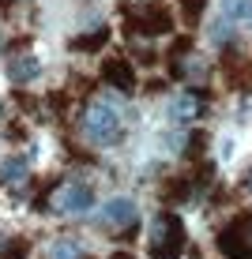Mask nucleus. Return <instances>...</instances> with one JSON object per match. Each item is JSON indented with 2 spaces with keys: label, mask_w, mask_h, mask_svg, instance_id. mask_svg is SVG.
<instances>
[{
  "label": "nucleus",
  "mask_w": 252,
  "mask_h": 259,
  "mask_svg": "<svg viewBox=\"0 0 252 259\" xmlns=\"http://www.w3.org/2000/svg\"><path fill=\"white\" fill-rule=\"evenodd\" d=\"M83 136L94 147H113L117 139L124 136V113L121 105L110 102V98H94L83 113Z\"/></svg>",
  "instance_id": "obj_1"
},
{
  "label": "nucleus",
  "mask_w": 252,
  "mask_h": 259,
  "mask_svg": "<svg viewBox=\"0 0 252 259\" xmlns=\"http://www.w3.org/2000/svg\"><path fill=\"white\" fill-rule=\"evenodd\" d=\"M151 259H177L185 252V222L173 210H162L151 222Z\"/></svg>",
  "instance_id": "obj_2"
},
{
  "label": "nucleus",
  "mask_w": 252,
  "mask_h": 259,
  "mask_svg": "<svg viewBox=\"0 0 252 259\" xmlns=\"http://www.w3.org/2000/svg\"><path fill=\"white\" fill-rule=\"evenodd\" d=\"M124 19H128V30L143 34V38H162V34L173 30V15L158 0H147V4H136V8L124 4Z\"/></svg>",
  "instance_id": "obj_3"
},
{
  "label": "nucleus",
  "mask_w": 252,
  "mask_h": 259,
  "mask_svg": "<svg viewBox=\"0 0 252 259\" xmlns=\"http://www.w3.org/2000/svg\"><path fill=\"white\" fill-rule=\"evenodd\" d=\"M219 252L226 259H252V214H237L219 233Z\"/></svg>",
  "instance_id": "obj_4"
},
{
  "label": "nucleus",
  "mask_w": 252,
  "mask_h": 259,
  "mask_svg": "<svg viewBox=\"0 0 252 259\" xmlns=\"http://www.w3.org/2000/svg\"><path fill=\"white\" fill-rule=\"evenodd\" d=\"M49 207L60 210V214H68V218H83V214L94 207V192H91V184H83V181H68V184L57 188V195H53Z\"/></svg>",
  "instance_id": "obj_5"
},
{
  "label": "nucleus",
  "mask_w": 252,
  "mask_h": 259,
  "mask_svg": "<svg viewBox=\"0 0 252 259\" xmlns=\"http://www.w3.org/2000/svg\"><path fill=\"white\" fill-rule=\"evenodd\" d=\"M139 222V207L132 195H113V199L102 203V226L117 229V233H132Z\"/></svg>",
  "instance_id": "obj_6"
},
{
  "label": "nucleus",
  "mask_w": 252,
  "mask_h": 259,
  "mask_svg": "<svg viewBox=\"0 0 252 259\" xmlns=\"http://www.w3.org/2000/svg\"><path fill=\"white\" fill-rule=\"evenodd\" d=\"M102 79L113 87V91H121V94L136 91V71H132V64H128V60H121V57H113V60H105V64H102Z\"/></svg>",
  "instance_id": "obj_7"
},
{
  "label": "nucleus",
  "mask_w": 252,
  "mask_h": 259,
  "mask_svg": "<svg viewBox=\"0 0 252 259\" xmlns=\"http://www.w3.org/2000/svg\"><path fill=\"white\" fill-rule=\"evenodd\" d=\"M203 109H207V102L200 94H177L173 102H169V117H173L177 124H192V120H200L203 117Z\"/></svg>",
  "instance_id": "obj_8"
},
{
  "label": "nucleus",
  "mask_w": 252,
  "mask_h": 259,
  "mask_svg": "<svg viewBox=\"0 0 252 259\" xmlns=\"http://www.w3.org/2000/svg\"><path fill=\"white\" fill-rule=\"evenodd\" d=\"M38 71H42V60L34 57V53H15V57H8V75H12V83H30Z\"/></svg>",
  "instance_id": "obj_9"
},
{
  "label": "nucleus",
  "mask_w": 252,
  "mask_h": 259,
  "mask_svg": "<svg viewBox=\"0 0 252 259\" xmlns=\"http://www.w3.org/2000/svg\"><path fill=\"white\" fill-rule=\"evenodd\" d=\"M26 173H30V158L15 154L0 165V184H19V181H26Z\"/></svg>",
  "instance_id": "obj_10"
},
{
  "label": "nucleus",
  "mask_w": 252,
  "mask_h": 259,
  "mask_svg": "<svg viewBox=\"0 0 252 259\" xmlns=\"http://www.w3.org/2000/svg\"><path fill=\"white\" fill-rule=\"evenodd\" d=\"M105 41H110V26H94L91 34L71 38V49H76V53H94V49H102Z\"/></svg>",
  "instance_id": "obj_11"
},
{
  "label": "nucleus",
  "mask_w": 252,
  "mask_h": 259,
  "mask_svg": "<svg viewBox=\"0 0 252 259\" xmlns=\"http://www.w3.org/2000/svg\"><path fill=\"white\" fill-rule=\"evenodd\" d=\"M49 259H83V244L71 237H60L49 244Z\"/></svg>",
  "instance_id": "obj_12"
},
{
  "label": "nucleus",
  "mask_w": 252,
  "mask_h": 259,
  "mask_svg": "<svg viewBox=\"0 0 252 259\" xmlns=\"http://www.w3.org/2000/svg\"><path fill=\"white\" fill-rule=\"evenodd\" d=\"M222 12H226L233 23L252 26V0H222Z\"/></svg>",
  "instance_id": "obj_13"
},
{
  "label": "nucleus",
  "mask_w": 252,
  "mask_h": 259,
  "mask_svg": "<svg viewBox=\"0 0 252 259\" xmlns=\"http://www.w3.org/2000/svg\"><path fill=\"white\" fill-rule=\"evenodd\" d=\"M26 252H30V240L26 237H12L0 244V259H26Z\"/></svg>",
  "instance_id": "obj_14"
},
{
  "label": "nucleus",
  "mask_w": 252,
  "mask_h": 259,
  "mask_svg": "<svg viewBox=\"0 0 252 259\" xmlns=\"http://www.w3.org/2000/svg\"><path fill=\"white\" fill-rule=\"evenodd\" d=\"M230 23H233L230 15L211 23V41H214V46H230V41H233V26H230Z\"/></svg>",
  "instance_id": "obj_15"
},
{
  "label": "nucleus",
  "mask_w": 252,
  "mask_h": 259,
  "mask_svg": "<svg viewBox=\"0 0 252 259\" xmlns=\"http://www.w3.org/2000/svg\"><path fill=\"white\" fill-rule=\"evenodd\" d=\"M203 8H207V0H181V15H185V23H188V26H196V23H200V15H203Z\"/></svg>",
  "instance_id": "obj_16"
},
{
  "label": "nucleus",
  "mask_w": 252,
  "mask_h": 259,
  "mask_svg": "<svg viewBox=\"0 0 252 259\" xmlns=\"http://www.w3.org/2000/svg\"><path fill=\"white\" fill-rule=\"evenodd\" d=\"M245 188L252 192V169H248V173H245Z\"/></svg>",
  "instance_id": "obj_17"
},
{
  "label": "nucleus",
  "mask_w": 252,
  "mask_h": 259,
  "mask_svg": "<svg viewBox=\"0 0 252 259\" xmlns=\"http://www.w3.org/2000/svg\"><path fill=\"white\" fill-rule=\"evenodd\" d=\"M113 259H132V255H128V252H117V255H113Z\"/></svg>",
  "instance_id": "obj_18"
},
{
  "label": "nucleus",
  "mask_w": 252,
  "mask_h": 259,
  "mask_svg": "<svg viewBox=\"0 0 252 259\" xmlns=\"http://www.w3.org/2000/svg\"><path fill=\"white\" fill-rule=\"evenodd\" d=\"M0 8H8V0H0Z\"/></svg>",
  "instance_id": "obj_19"
},
{
  "label": "nucleus",
  "mask_w": 252,
  "mask_h": 259,
  "mask_svg": "<svg viewBox=\"0 0 252 259\" xmlns=\"http://www.w3.org/2000/svg\"><path fill=\"white\" fill-rule=\"evenodd\" d=\"M0 117H4V105H0Z\"/></svg>",
  "instance_id": "obj_20"
}]
</instances>
